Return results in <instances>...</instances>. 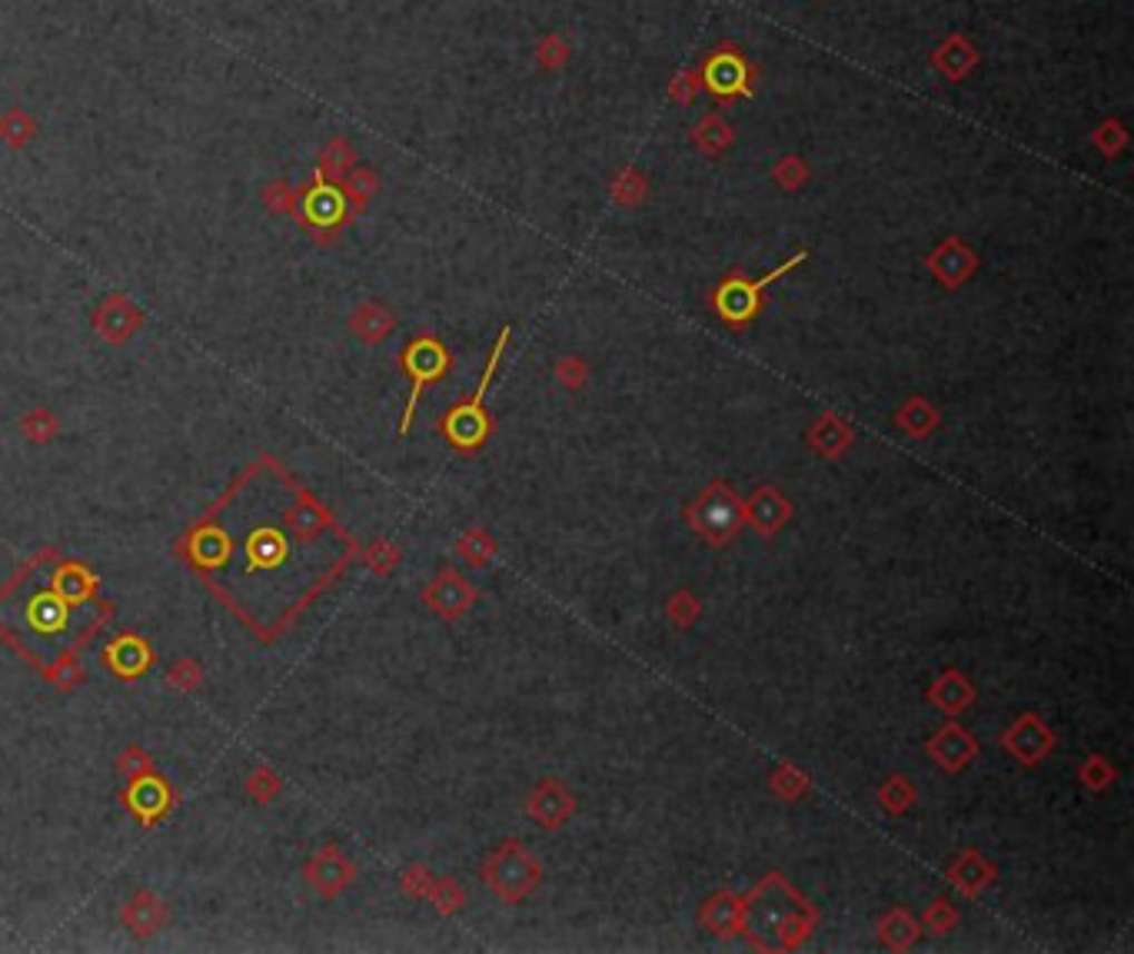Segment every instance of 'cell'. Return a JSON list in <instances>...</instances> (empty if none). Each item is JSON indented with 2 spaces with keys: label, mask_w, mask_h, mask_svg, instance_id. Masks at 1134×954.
I'll return each instance as SVG.
<instances>
[{
  "label": "cell",
  "mask_w": 1134,
  "mask_h": 954,
  "mask_svg": "<svg viewBox=\"0 0 1134 954\" xmlns=\"http://www.w3.org/2000/svg\"><path fill=\"white\" fill-rule=\"evenodd\" d=\"M479 878L502 905H519L539 888L542 865L519 838H506L489 852V858L479 868Z\"/></svg>",
  "instance_id": "5b68a950"
},
{
  "label": "cell",
  "mask_w": 1134,
  "mask_h": 954,
  "mask_svg": "<svg viewBox=\"0 0 1134 954\" xmlns=\"http://www.w3.org/2000/svg\"><path fill=\"white\" fill-rule=\"evenodd\" d=\"M506 346H509V326L496 336V343H492V350H489V360H486V366H482V376H479L476 393H472L469 400L456 403L453 410L440 420V433L450 440V446L459 450V453H476V450L492 436V420H489V413H486V393H489V383H492V376H496V366H499Z\"/></svg>",
  "instance_id": "277c9868"
},
{
  "label": "cell",
  "mask_w": 1134,
  "mask_h": 954,
  "mask_svg": "<svg viewBox=\"0 0 1134 954\" xmlns=\"http://www.w3.org/2000/svg\"><path fill=\"white\" fill-rule=\"evenodd\" d=\"M526 815L539 825V828H546V832H559L576 812H579V801H576V795L559 781V778H539L532 788H529V795H526Z\"/></svg>",
  "instance_id": "5bb4252c"
},
{
  "label": "cell",
  "mask_w": 1134,
  "mask_h": 954,
  "mask_svg": "<svg viewBox=\"0 0 1134 954\" xmlns=\"http://www.w3.org/2000/svg\"><path fill=\"white\" fill-rule=\"evenodd\" d=\"M805 443H809V450H812L815 456H822V460H839V456H845V453L852 450V443H856V426H852V420H845L842 413H822V416L809 426Z\"/></svg>",
  "instance_id": "44dd1931"
},
{
  "label": "cell",
  "mask_w": 1134,
  "mask_h": 954,
  "mask_svg": "<svg viewBox=\"0 0 1134 954\" xmlns=\"http://www.w3.org/2000/svg\"><path fill=\"white\" fill-rule=\"evenodd\" d=\"M742 938L755 952H799L819 928V908L779 872L742 895Z\"/></svg>",
  "instance_id": "3957f363"
},
{
  "label": "cell",
  "mask_w": 1134,
  "mask_h": 954,
  "mask_svg": "<svg viewBox=\"0 0 1134 954\" xmlns=\"http://www.w3.org/2000/svg\"><path fill=\"white\" fill-rule=\"evenodd\" d=\"M243 788H246V795H250L256 805H270V801H276V798H280V791H283V778H280L273 768H256V771H250V775H246Z\"/></svg>",
  "instance_id": "60d3db41"
},
{
  "label": "cell",
  "mask_w": 1134,
  "mask_h": 954,
  "mask_svg": "<svg viewBox=\"0 0 1134 954\" xmlns=\"http://www.w3.org/2000/svg\"><path fill=\"white\" fill-rule=\"evenodd\" d=\"M427 902H430L443 918H450V915H459V912L466 908V892H462V885H459L456 878H433V885H430V892H427Z\"/></svg>",
  "instance_id": "8d00e7d4"
},
{
  "label": "cell",
  "mask_w": 1134,
  "mask_h": 954,
  "mask_svg": "<svg viewBox=\"0 0 1134 954\" xmlns=\"http://www.w3.org/2000/svg\"><path fill=\"white\" fill-rule=\"evenodd\" d=\"M616 200L623 204V207H636L639 200H643V194H646V180L636 174V170H626L619 180H616Z\"/></svg>",
  "instance_id": "c3c4849f"
},
{
  "label": "cell",
  "mask_w": 1134,
  "mask_h": 954,
  "mask_svg": "<svg viewBox=\"0 0 1134 954\" xmlns=\"http://www.w3.org/2000/svg\"><path fill=\"white\" fill-rule=\"evenodd\" d=\"M998 741H1001V748H1005L1018 765H1025V768L1042 765V761L1055 751V745H1058L1055 731L1045 725V718L1038 716V712H1021V716L1015 718V721L998 735Z\"/></svg>",
  "instance_id": "30bf717a"
},
{
  "label": "cell",
  "mask_w": 1134,
  "mask_h": 954,
  "mask_svg": "<svg viewBox=\"0 0 1134 954\" xmlns=\"http://www.w3.org/2000/svg\"><path fill=\"white\" fill-rule=\"evenodd\" d=\"M303 878L323 902H333L356 882V865L336 845H323L306 858Z\"/></svg>",
  "instance_id": "4fadbf2b"
},
{
  "label": "cell",
  "mask_w": 1134,
  "mask_h": 954,
  "mask_svg": "<svg viewBox=\"0 0 1134 954\" xmlns=\"http://www.w3.org/2000/svg\"><path fill=\"white\" fill-rule=\"evenodd\" d=\"M556 380L569 390V393H576V390H583L586 386V380H589V366L579 360V356H563L559 363H556Z\"/></svg>",
  "instance_id": "bcb514c9"
},
{
  "label": "cell",
  "mask_w": 1134,
  "mask_h": 954,
  "mask_svg": "<svg viewBox=\"0 0 1134 954\" xmlns=\"http://www.w3.org/2000/svg\"><path fill=\"white\" fill-rule=\"evenodd\" d=\"M177 555L256 642H276L360 559V545L263 453L184 529Z\"/></svg>",
  "instance_id": "6da1fadb"
},
{
  "label": "cell",
  "mask_w": 1134,
  "mask_h": 954,
  "mask_svg": "<svg viewBox=\"0 0 1134 954\" xmlns=\"http://www.w3.org/2000/svg\"><path fill=\"white\" fill-rule=\"evenodd\" d=\"M110 619L114 602L90 565L57 549L33 552L0 586V639L37 672L80 652Z\"/></svg>",
  "instance_id": "7a4b0ae2"
},
{
  "label": "cell",
  "mask_w": 1134,
  "mask_h": 954,
  "mask_svg": "<svg viewBox=\"0 0 1134 954\" xmlns=\"http://www.w3.org/2000/svg\"><path fill=\"white\" fill-rule=\"evenodd\" d=\"M57 433H60V423H57V416H53L50 410H43V406H37V410H30V413L20 416V436H23L27 443H33V446H47Z\"/></svg>",
  "instance_id": "836d02e7"
},
{
  "label": "cell",
  "mask_w": 1134,
  "mask_h": 954,
  "mask_svg": "<svg viewBox=\"0 0 1134 954\" xmlns=\"http://www.w3.org/2000/svg\"><path fill=\"white\" fill-rule=\"evenodd\" d=\"M360 559H363V565H366L370 572H377V576H390V572H397V565L403 562V552H400V545H397V542H390V539H377L370 549H363V552H360Z\"/></svg>",
  "instance_id": "ab89813d"
},
{
  "label": "cell",
  "mask_w": 1134,
  "mask_h": 954,
  "mask_svg": "<svg viewBox=\"0 0 1134 954\" xmlns=\"http://www.w3.org/2000/svg\"><path fill=\"white\" fill-rule=\"evenodd\" d=\"M420 602H423L433 616H440V619H462V616L479 602V592H476V586H472L459 569L443 565V569L423 586Z\"/></svg>",
  "instance_id": "7c38bea8"
},
{
  "label": "cell",
  "mask_w": 1134,
  "mask_h": 954,
  "mask_svg": "<svg viewBox=\"0 0 1134 954\" xmlns=\"http://www.w3.org/2000/svg\"><path fill=\"white\" fill-rule=\"evenodd\" d=\"M40 676H43V682H47L50 689H57V692L70 696V692H77V689L84 686V679H87V669H84V662H80V659H77V652H74V656H63V659H57L53 666H47Z\"/></svg>",
  "instance_id": "1f68e13d"
},
{
  "label": "cell",
  "mask_w": 1134,
  "mask_h": 954,
  "mask_svg": "<svg viewBox=\"0 0 1134 954\" xmlns=\"http://www.w3.org/2000/svg\"><path fill=\"white\" fill-rule=\"evenodd\" d=\"M400 370L410 376V400H407V410H403V420H400V436L410 433L413 426V416H417V406L427 393V386L440 383L450 370H453V356L447 350L443 340L437 336H417L403 346L400 353Z\"/></svg>",
  "instance_id": "ba28073f"
},
{
  "label": "cell",
  "mask_w": 1134,
  "mask_h": 954,
  "mask_svg": "<svg viewBox=\"0 0 1134 954\" xmlns=\"http://www.w3.org/2000/svg\"><path fill=\"white\" fill-rule=\"evenodd\" d=\"M896 426L911 440H928L941 426V413L925 396H908L896 413Z\"/></svg>",
  "instance_id": "83f0119b"
},
{
  "label": "cell",
  "mask_w": 1134,
  "mask_h": 954,
  "mask_svg": "<svg viewBox=\"0 0 1134 954\" xmlns=\"http://www.w3.org/2000/svg\"><path fill=\"white\" fill-rule=\"evenodd\" d=\"M809 259V253L805 249H795L785 263H779L772 273H765L762 279H742V276H725L718 286H715V293H712V306H715V313L729 323V326H735V330H742V326H749L755 316H759V309H762V293H765V286L769 283H775L779 276H785L789 269H795V266H802Z\"/></svg>",
  "instance_id": "52a82bcc"
},
{
  "label": "cell",
  "mask_w": 1134,
  "mask_h": 954,
  "mask_svg": "<svg viewBox=\"0 0 1134 954\" xmlns=\"http://www.w3.org/2000/svg\"><path fill=\"white\" fill-rule=\"evenodd\" d=\"M958 922H961V912H958V905H955L951 898H935V902L925 908V915H921V925H925L935 938L951 935V932L958 928Z\"/></svg>",
  "instance_id": "f35d334b"
},
{
  "label": "cell",
  "mask_w": 1134,
  "mask_h": 954,
  "mask_svg": "<svg viewBox=\"0 0 1134 954\" xmlns=\"http://www.w3.org/2000/svg\"><path fill=\"white\" fill-rule=\"evenodd\" d=\"M702 616V602L695 599L692 589H676L669 599H666V619L673 622L676 632H688Z\"/></svg>",
  "instance_id": "e575fe53"
},
{
  "label": "cell",
  "mask_w": 1134,
  "mask_h": 954,
  "mask_svg": "<svg viewBox=\"0 0 1134 954\" xmlns=\"http://www.w3.org/2000/svg\"><path fill=\"white\" fill-rule=\"evenodd\" d=\"M296 210H300L303 224L320 237V243L333 237L336 230H343L346 220L353 217V207H350L343 187H340V184H326V180H320V177L300 194Z\"/></svg>",
  "instance_id": "9c48e42d"
},
{
  "label": "cell",
  "mask_w": 1134,
  "mask_h": 954,
  "mask_svg": "<svg viewBox=\"0 0 1134 954\" xmlns=\"http://www.w3.org/2000/svg\"><path fill=\"white\" fill-rule=\"evenodd\" d=\"M685 522L695 529V535L702 542H708L712 549H725L745 525L742 515V499L725 485V479H712L685 509H682Z\"/></svg>",
  "instance_id": "8992f818"
},
{
  "label": "cell",
  "mask_w": 1134,
  "mask_h": 954,
  "mask_svg": "<svg viewBox=\"0 0 1134 954\" xmlns=\"http://www.w3.org/2000/svg\"><path fill=\"white\" fill-rule=\"evenodd\" d=\"M1115 778H1118V768H1115V761H1108L1105 755H1088L1082 765H1078V781L1088 788V791H1105L1108 785H1115Z\"/></svg>",
  "instance_id": "74e56055"
},
{
  "label": "cell",
  "mask_w": 1134,
  "mask_h": 954,
  "mask_svg": "<svg viewBox=\"0 0 1134 954\" xmlns=\"http://www.w3.org/2000/svg\"><path fill=\"white\" fill-rule=\"evenodd\" d=\"M147 771H154L150 751H147L144 745H127V748L120 751V758H117V775H120L124 781H134V778H140V775H147Z\"/></svg>",
  "instance_id": "7bdbcfd3"
},
{
  "label": "cell",
  "mask_w": 1134,
  "mask_h": 954,
  "mask_svg": "<svg viewBox=\"0 0 1134 954\" xmlns=\"http://www.w3.org/2000/svg\"><path fill=\"white\" fill-rule=\"evenodd\" d=\"M350 170H353V147H350L343 137H336V140L323 150L316 177L326 180V184H343V177H346Z\"/></svg>",
  "instance_id": "d6a6232c"
},
{
  "label": "cell",
  "mask_w": 1134,
  "mask_h": 954,
  "mask_svg": "<svg viewBox=\"0 0 1134 954\" xmlns=\"http://www.w3.org/2000/svg\"><path fill=\"white\" fill-rule=\"evenodd\" d=\"M915 798H918V791H915L911 778H908V775H902V771L889 775V778L879 785V791H876V801H879V808H882L886 815H892V818L906 815L908 808L915 805Z\"/></svg>",
  "instance_id": "f546056e"
},
{
  "label": "cell",
  "mask_w": 1134,
  "mask_h": 954,
  "mask_svg": "<svg viewBox=\"0 0 1134 954\" xmlns=\"http://www.w3.org/2000/svg\"><path fill=\"white\" fill-rule=\"evenodd\" d=\"M33 134H37V120L33 117H27L20 107H10V110H3L0 114V140L7 144V147H23V144H30L33 140Z\"/></svg>",
  "instance_id": "d590c367"
},
{
  "label": "cell",
  "mask_w": 1134,
  "mask_h": 954,
  "mask_svg": "<svg viewBox=\"0 0 1134 954\" xmlns=\"http://www.w3.org/2000/svg\"><path fill=\"white\" fill-rule=\"evenodd\" d=\"M775 180H779L785 190H795V187L805 180V167H802L795 157H789V160H782V164H779V170H775Z\"/></svg>",
  "instance_id": "f907efd6"
},
{
  "label": "cell",
  "mask_w": 1134,
  "mask_h": 954,
  "mask_svg": "<svg viewBox=\"0 0 1134 954\" xmlns=\"http://www.w3.org/2000/svg\"><path fill=\"white\" fill-rule=\"evenodd\" d=\"M948 882L968 898L975 902L985 888H991L998 882V868L978 852V848H965L958 852V858L948 865Z\"/></svg>",
  "instance_id": "603a6c76"
},
{
  "label": "cell",
  "mask_w": 1134,
  "mask_h": 954,
  "mask_svg": "<svg viewBox=\"0 0 1134 954\" xmlns=\"http://www.w3.org/2000/svg\"><path fill=\"white\" fill-rule=\"evenodd\" d=\"M769 791L779 801H799L802 795L812 791V778L795 761H782L769 771Z\"/></svg>",
  "instance_id": "f1b7e54d"
},
{
  "label": "cell",
  "mask_w": 1134,
  "mask_h": 954,
  "mask_svg": "<svg viewBox=\"0 0 1134 954\" xmlns=\"http://www.w3.org/2000/svg\"><path fill=\"white\" fill-rule=\"evenodd\" d=\"M120 922H124V928H127L134 938H154L157 932L167 928L170 912H167V902L157 898L154 892H137V895H130V902L124 905Z\"/></svg>",
  "instance_id": "cb8c5ba5"
},
{
  "label": "cell",
  "mask_w": 1134,
  "mask_h": 954,
  "mask_svg": "<svg viewBox=\"0 0 1134 954\" xmlns=\"http://www.w3.org/2000/svg\"><path fill=\"white\" fill-rule=\"evenodd\" d=\"M876 935H879L882 948H889V952H908V948H915L918 938H921V922L908 912L906 905H896V908H889V912L879 918Z\"/></svg>",
  "instance_id": "484cf974"
},
{
  "label": "cell",
  "mask_w": 1134,
  "mask_h": 954,
  "mask_svg": "<svg viewBox=\"0 0 1134 954\" xmlns=\"http://www.w3.org/2000/svg\"><path fill=\"white\" fill-rule=\"evenodd\" d=\"M433 872L427 868V865H410L403 875H400V892L407 895V898H417V902H423L427 898V892H430V885H433Z\"/></svg>",
  "instance_id": "f6af8a7d"
},
{
  "label": "cell",
  "mask_w": 1134,
  "mask_h": 954,
  "mask_svg": "<svg viewBox=\"0 0 1134 954\" xmlns=\"http://www.w3.org/2000/svg\"><path fill=\"white\" fill-rule=\"evenodd\" d=\"M705 87L715 94V97H752V70L749 63L732 53V50H722L715 53L708 63H705Z\"/></svg>",
  "instance_id": "7402d4cb"
},
{
  "label": "cell",
  "mask_w": 1134,
  "mask_h": 954,
  "mask_svg": "<svg viewBox=\"0 0 1134 954\" xmlns=\"http://www.w3.org/2000/svg\"><path fill=\"white\" fill-rule=\"evenodd\" d=\"M397 330V316L383 306V303H377V299H366L353 316H350V333L356 336V340H363V343H380V340H387L390 333Z\"/></svg>",
  "instance_id": "4316f807"
},
{
  "label": "cell",
  "mask_w": 1134,
  "mask_h": 954,
  "mask_svg": "<svg viewBox=\"0 0 1134 954\" xmlns=\"http://www.w3.org/2000/svg\"><path fill=\"white\" fill-rule=\"evenodd\" d=\"M742 515L755 535L775 539L792 522V499L779 485H759L749 499H742Z\"/></svg>",
  "instance_id": "2e32d148"
},
{
  "label": "cell",
  "mask_w": 1134,
  "mask_h": 954,
  "mask_svg": "<svg viewBox=\"0 0 1134 954\" xmlns=\"http://www.w3.org/2000/svg\"><path fill=\"white\" fill-rule=\"evenodd\" d=\"M167 682H170L174 692H184V696H187V692H197V689L204 686V669H201V662H194V659H180V662L170 666Z\"/></svg>",
  "instance_id": "ee69618b"
},
{
  "label": "cell",
  "mask_w": 1134,
  "mask_h": 954,
  "mask_svg": "<svg viewBox=\"0 0 1134 954\" xmlns=\"http://www.w3.org/2000/svg\"><path fill=\"white\" fill-rule=\"evenodd\" d=\"M124 801H127L130 815H134L144 828H154V825L174 808V788L167 785L164 775L147 771V775H140V778L127 781Z\"/></svg>",
  "instance_id": "e0dca14e"
},
{
  "label": "cell",
  "mask_w": 1134,
  "mask_h": 954,
  "mask_svg": "<svg viewBox=\"0 0 1134 954\" xmlns=\"http://www.w3.org/2000/svg\"><path fill=\"white\" fill-rule=\"evenodd\" d=\"M935 60H938V67H941L948 77H961V73H965V70L975 63V50L955 37V40H948V43L938 50V57H935Z\"/></svg>",
  "instance_id": "b9f144b4"
},
{
  "label": "cell",
  "mask_w": 1134,
  "mask_h": 954,
  "mask_svg": "<svg viewBox=\"0 0 1134 954\" xmlns=\"http://www.w3.org/2000/svg\"><path fill=\"white\" fill-rule=\"evenodd\" d=\"M456 555L469 565V569H482L496 559V539L486 529H466L456 539Z\"/></svg>",
  "instance_id": "4dcf8cb0"
},
{
  "label": "cell",
  "mask_w": 1134,
  "mask_h": 954,
  "mask_svg": "<svg viewBox=\"0 0 1134 954\" xmlns=\"http://www.w3.org/2000/svg\"><path fill=\"white\" fill-rule=\"evenodd\" d=\"M975 699H978L975 686H971L958 669H945V672L928 686V692H925V702L935 706L941 716L948 718L968 712V709L975 706Z\"/></svg>",
  "instance_id": "d4e9b609"
},
{
  "label": "cell",
  "mask_w": 1134,
  "mask_h": 954,
  "mask_svg": "<svg viewBox=\"0 0 1134 954\" xmlns=\"http://www.w3.org/2000/svg\"><path fill=\"white\" fill-rule=\"evenodd\" d=\"M742 905H745V898L739 892H729V888L708 895L698 908L702 932H708L712 938H722V942L735 938L742 932Z\"/></svg>",
  "instance_id": "ffe728a7"
},
{
  "label": "cell",
  "mask_w": 1134,
  "mask_h": 954,
  "mask_svg": "<svg viewBox=\"0 0 1134 954\" xmlns=\"http://www.w3.org/2000/svg\"><path fill=\"white\" fill-rule=\"evenodd\" d=\"M263 204H266L273 214H280V217H290V214L296 210V204H300V194H296V190H290L286 184H270V187L263 190Z\"/></svg>",
  "instance_id": "7dc6e473"
},
{
  "label": "cell",
  "mask_w": 1134,
  "mask_h": 954,
  "mask_svg": "<svg viewBox=\"0 0 1134 954\" xmlns=\"http://www.w3.org/2000/svg\"><path fill=\"white\" fill-rule=\"evenodd\" d=\"M928 269L935 273V279L945 286V289H958L978 266V256L961 243L958 237H948L945 243H938L931 253H928Z\"/></svg>",
  "instance_id": "d6986e66"
},
{
  "label": "cell",
  "mask_w": 1134,
  "mask_h": 954,
  "mask_svg": "<svg viewBox=\"0 0 1134 954\" xmlns=\"http://www.w3.org/2000/svg\"><path fill=\"white\" fill-rule=\"evenodd\" d=\"M90 326L94 333L110 343V346H124L137 336V330L144 326V313L130 303L127 293H107L97 309L90 313Z\"/></svg>",
  "instance_id": "9a60e30c"
},
{
  "label": "cell",
  "mask_w": 1134,
  "mask_h": 954,
  "mask_svg": "<svg viewBox=\"0 0 1134 954\" xmlns=\"http://www.w3.org/2000/svg\"><path fill=\"white\" fill-rule=\"evenodd\" d=\"M104 666L110 676L124 679V682H134V679H144L154 666V649L144 636H134V632H124L117 639H110V646L104 649Z\"/></svg>",
  "instance_id": "ac0fdd59"
},
{
  "label": "cell",
  "mask_w": 1134,
  "mask_h": 954,
  "mask_svg": "<svg viewBox=\"0 0 1134 954\" xmlns=\"http://www.w3.org/2000/svg\"><path fill=\"white\" fill-rule=\"evenodd\" d=\"M695 140L708 150V154H715V150H722L732 137H729V127H722L715 117H708L702 127H698V134H695Z\"/></svg>",
  "instance_id": "681fc988"
},
{
  "label": "cell",
  "mask_w": 1134,
  "mask_h": 954,
  "mask_svg": "<svg viewBox=\"0 0 1134 954\" xmlns=\"http://www.w3.org/2000/svg\"><path fill=\"white\" fill-rule=\"evenodd\" d=\"M925 751H928V758H931L945 775H961V771L981 755V745H978V738H975L958 718H948L945 725H938V728L928 735Z\"/></svg>",
  "instance_id": "8fae6325"
}]
</instances>
